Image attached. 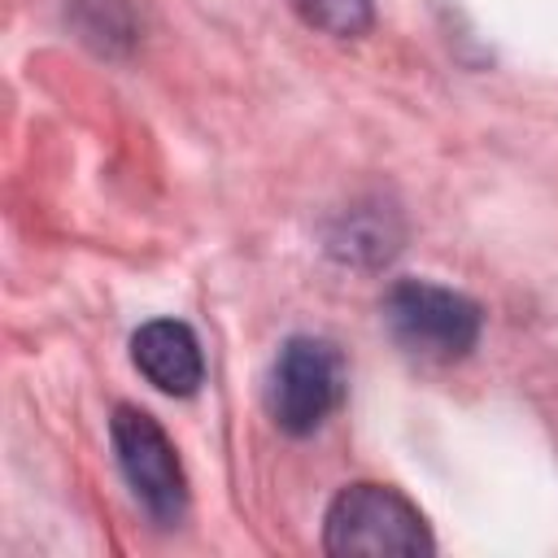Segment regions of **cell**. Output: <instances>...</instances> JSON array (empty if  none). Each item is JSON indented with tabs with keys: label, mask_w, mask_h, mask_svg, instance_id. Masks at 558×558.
<instances>
[{
	"label": "cell",
	"mask_w": 558,
	"mask_h": 558,
	"mask_svg": "<svg viewBox=\"0 0 558 558\" xmlns=\"http://www.w3.org/2000/svg\"><path fill=\"white\" fill-rule=\"evenodd\" d=\"M323 549L336 558H418L432 554V527L418 506L388 484H349L323 519Z\"/></svg>",
	"instance_id": "obj_1"
},
{
	"label": "cell",
	"mask_w": 558,
	"mask_h": 558,
	"mask_svg": "<svg viewBox=\"0 0 558 558\" xmlns=\"http://www.w3.org/2000/svg\"><path fill=\"white\" fill-rule=\"evenodd\" d=\"M384 323L392 340L427 362H458L475 349L484 314L471 296L427 283V279H401L384 292Z\"/></svg>",
	"instance_id": "obj_2"
},
{
	"label": "cell",
	"mask_w": 558,
	"mask_h": 558,
	"mask_svg": "<svg viewBox=\"0 0 558 558\" xmlns=\"http://www.w3.org/2000/svg\"><path fill=\"white\" fill-rule=\"evenodd\" d=\"M340 397H344V362L336 344L318 336H292L279 349L266 384V410L279 423V432L288 436L318 432L340 405Z\"/></svg>",
	"instance_id": "obj_3"
},
{
	"label": "cell",
	"mask_w": 558,
	"mask_h": 558,
	"mask_svg": "<svg viewBox=\"0 0 558 558\" xmlns=\"http://www.w3.org/2000/svg\"><path fill=\"white\" fill-rule=\"evenodd\" d=\"M109 436H113V453H118V466L135 501L148 510L153 523L174 527L187 506V480H183V466H179V453L166 427L140 405H118Z\"/></svg>",
	"instance_id": "obj_4"
},
{
	"label": "cell",
	"mask_w": 558,
	"mask_h": 558,
	"mask_svg": "<svg viewBox=\"0 0 558 558\" xmlns=\"http://www.w3.org/2000/svg\"><path fill=\"white\" fill-rule=\"evenodd\" d=\"M131 357L140 375L166 397H192L205 379V357L187 323L153 318L131 336Z\"/></svg>",
	"instance_id": "obj_5"
},
{
	"label": "cell",
	"mask_w": 558,
	"mask_h": 558,
	"mask_svg": "<svg viewBox=\"0 0 558 558\" xmlns=\"http://www.w3.org/2000/svg\"><path fill=\"white\" fill-rule=\"evenodd\" d=\"M288 4L305 26L331 35V39H357L375 22L371 0H288Z\"/></svg>",
	"instance_id": "obj_6"
}]
</instances>
